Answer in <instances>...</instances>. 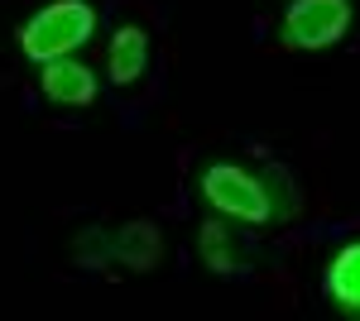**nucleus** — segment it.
Returning a JSON list of instances; mask_svg holds the SVG:
<instances>
[{
    "label": "nucleus",
    "mask_w": 360,
    "mask_h": 321,
    "mask_svg": "<svg viewBox=\"0 0 360 321\" xmlns=\"http://www.w3.org/2000/svg\"><path fill=\"white\" fill-rule=\"evenodd\" d=\"M197 254H202V264L212 268V273H236V268H245L240 254H236V244H231V225H221V221H207V225H202Z\"/></svg>",
    "instance_id": "1a4fd4ad"
},
{
    "label": "nucleus",
    "mask_w": 360,
    "mask_h": 321,
    "mask_svg": "<svg viewBox=\"0 0 360 321\" xmlns=\"http://www.w3.org/2000/svg\"><path fill=\"white\" fill-rule=\"evenodd\" d=\"M72 264L77 268H106L115 264V235L101 225H82L72 235Z\"/></svg>",
    "instance_id": "9d476101"
},
{
    "label": "nucleus",
    "mask_w": 360,
    "mask_h": 321,
    "mask_svg": "<svg viewBox=\"0 0 360 321\" xmlns=\"http://www.w3.org/2000/svg\"><path fill=\"white\" fill-rule=\"evenodd\" d=\"M259 188L269 197V221H293L298 216V188H293V173L288 168H278V163H264L259 168Z\"/></svg>",
    "instance_id": "6e6552de"
},
{
    "label": "nucleus",
    "mask_w": 360,
    "mask_h": 321,
    "mask_svg": "<svg viewBox=\"0 0 360 321\" xmlns=\"http://www.w3.org/2000/svg\"><path fill=\"white\" fill-rule=\"evenodd\" d=\"M144 63H149V39L139 25H125L111 44V81L130 86V81L144 77Z\"/></svg>",
    "instance_id": "0eeeda50"
},
{
    "label": "nucleus",
    "mask_w": 360,
    "mask_h": 321,
    "mask_svg": "<svg viewBox=\"0 0 360 321\" xmlns=\"http://www.w3.org/2000/svg\"><path fill=\"white\" fill-rule=\"evenodd\" d=\"M202 197L226 216H240L250 225H264L269 221V197L259 188V173H245L236 163H212L202 173Z\"/></svg>",
    "instance_id": "f03ea898"
},
{
    "label": "nucleus",
    "mask_w": 360,
    "mask_h": 321,
    "mask_svg": "<svg viewBox=\"0 0 360 321\" xmlns=\"http://www.w3.org/2000/svg\"><path fill=\"white\" fill-rule=\"evenodd\" d=\"M327 293L346 317H360V240L346 244L327 268Z\"/></svg>",
    "instance_id": "423d86ee"
},
{
    "label": "nucleus",
    "mask_w": 360,
    "mask_h": 321,
    "mask_svg": "<svg viewBox=\"0 0 360 321\" xmlns=\"http://www.w3.org/2000/svg\"><path fill=\"white\" fill-rule=\"evenodd\" d=\"M159 259H164V235L154 221H130L115 230V264L120 268L149 273V268H159Z\"/></svg>",
    "instance_id": "39448f33"
},
{
    "label": "nucleus",
    "mask_w": 360,
    "mask_h": 321,
    "mask_svg": "<svg viewBox=\"0 0 360 321\" xmlns=\"http://www.w3.org/2000/svg\"><path fill=\"white\" fill-rule=\"evenodd\" d=\"M91 29H96V10L86 0H58V5H44L20 29V48L34 63H53V58H68L77 44H86Z\"/></svg>",
    "instance_id": "f257e3e1"
},
{
    "label": "nucleus",
    "mask_w": 360,
    "mask_h": 321,
    "mask_svg": "<svg viewBox=\"0 0 360 321\" xmlns=\"http://www.w3.org/2000/svg\"><path fill=\"white\" fill-rule=\"evenodd\" d=\"M346 29H351V0H293L278 34L293 48H332Z\"/></svg>",
    "instance_id": "7ed1b4c3"
},
{
    "label": "nucleus",
    "mask_w": 360,
    "mask_h": 321,
    "mask_svg": "<svg viewBox=\"0 0 360 321\" xmlns=\"http://www.w3.org/2000/svg\"><path fill=\"white\" fill-rule=\"evenodd\" d=\"M44 96L58 106H91L96 77H91V67L72 63V58H53V63H44Z\"/></svg>",
    "instance_id": "20e7f679"
}]
</instances>
